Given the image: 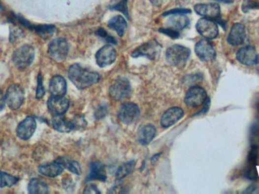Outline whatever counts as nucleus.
<instances>
[{
	"label": "nucleus",
	"mask_w": 259,
	"mask_h": 194,
	"mask_svg": "<svg viewBox=\"0 0 259 194\" xmlns=\"http://www.w3.org/2000/svg\"><path fill=\"white\" fill-rule=\"evenodd\" d=\"M97 34L98 36L104 38L107 42H110V43H113V44H116V40H115V38H114L113 37L111 36V35H108L106 31H105V30L102 29V28H99V29L97 31Z\"/></svg>",
	"instance_id": "473e14b6"
},
{
	"label": "nucleus",
	"mask_w": 259,
	"mask_h": 194,
	"mask_svg": "<svg viewBox=\"0 0 259 194\" xmlns=\"http://www.w3.org/2000/svg\"><path fill=\"white\" fill-rule=\"evenodd\" d=\"M198 33L206 39H213L218 36V25L210 18H203L198 20L195 25Z\"/></svg>",
	"instance_id": "423d86ee"
},
{
	"label": "nucleus",
	"mask_w": 259,
	"mask_h": 194,
	"mask_svg": "<svg viewBox=\"0 0 259 194\" xmlns=\"http://www.w3.org/2000/svg\"><path fill=\"white\" fill-rule=\"evenodd\" d=\"M246 39V30L243 24L236 23L232 26L228 35L227 42L232 46L243 44Z\"/></svg>",
	"instance_id": "f3484780"
},
{
	"label": "nucleus",
	"mask_w": 259,
	"mask_h": 194,
	"mask_svg": "<svg viewBox=\"0 0 259 194\" xmlns=\"http://www.w3.org/2000/svg\"><path fill=\"white\" fill-rule=\"evenodd\" d=\"M134 166L135 162L133 161H128L126 163L123 164L117 171L116 175H115L117 179H122L130 174H131L133 172Z\"/></svg>",
	"instance_id": "c85d7f7f"
},
{
	"label": "nucleus",
	"mask_w": 259,
	"mask_h": 194,
	"mask_svg": "<svg viewBox=\"0 0 259 194\" xmlns=\"http://www.w3.org/2000/svg\"><path fill=\"white\" fill-rule=\"evenodd\" d=\"M68 50L67 40L63 38H56L49 43L48 55L56 62H63L67 58Z\"/></svg>",
	"instance_id": "7ed1b4c3"
},
{
	"label": "nucleus",
	"mask_w": 259,
	"mask_h": 194,
	"mask_svg": "<svg viewBox=\"0 0 259 194\" xmlns=\"http://www.w3.org/2000/svg\"><path fill=\"white\" fill-rule=\"evenodd\" d=\"M34 56L35 51L33 46L25 44L20 46L14 52L12 61L18 69H25L32 65Z\"/></svg>",
	"instance_id": "f03ea898"
},
{
	"label": "nucleus",
	"mask_w": 259,
	"mask_h": 194,
	"mask_svg": "<svg viewBox=\"0 0 259 194\" xmlns=\"http://www.w3.org/2000/svg\"><path fill=\"white\" fill-rule=\"evenodd\" d=\"M67 91V83L64 78L56 75L49 83V92L53 96H64Z\"/></svg>",
	"instance_id": "6ab92c4d"
},
{
	"label": "nucleus",
	"mask_w": 259,
	"mask_h": 194,
	"mask_svg": "<svg viewBox=\"0 0 259 194\" xmlns=\"http://www.w3.org/2000/svg\"><path fill=\"white\" fill-rule=\"evenodd\" d=\"M53 127L59 132H71L74 128L72 121L66 119L63 116H54L52 119Z\"/></svg>",
	"instance_id": "5701e85b"
},
{
	"label": "nucleus",
	"mask_w": 259,
	"mask_h": 194,
	"mask_svg": "<svg viewBox=\"0 0 259 194\" xmlns=\"http://www.w3.org/2000/svg\"><path fill=\"white\" fill-rule=\"evenodd\" d=\"M159 31L162 32V33L164 34V35H167L170 38H173V39H177V38H179L178 31L170 29V28H164V29L161 28V29H159Z\"/></svg>",
	"instance_id": "c9c22d12"
},
{
	"label": "nucleus",
	"mask_w": 259,
	"mask_h": 194,
	"mask_svg": "<svg viewBox=\"0 0 259 194\" xmlns=\"http://www.w3.org/2000/svg\"><path fill=\"white\" fill-rule=\"evenodd\" d=\"M18 178L10 175L5 172H0V188L5 187H12L15 185L18 181Z\"/></svg>",
	"instance_id": "c756f323"
},
{
	"label": "nucleus",
	"mask_w": 259,
	"mask_h": 194,
	"mask_svg": "<svg viewBox=\"0 0 259 194\" xmlns=\"http://www.w3.org/2000/svg\"><path fill=\"white\" fill-rule=\"evenodd\" d=\"M5 99V103L10 110H18L25 100V90L19 85H10L7 89Z\"/></svg>",
	"instance_id": "39448f33"
},
{
	"label": "nucleus",
	"mask_w": 259,
	"mask_h": 194,
	"mask_svg": "<svg viewBox=\"0 0 259 194\" xmlns=\"http://www.w3.org/2000/svg\"><path fill=\"white\" fill-rule=\"evenodd\" d=\"M63 169L64 168L55 161L52 163L40 165L38 168V171L39 174L49 177V178H56L63 173Z\"/></svg>",
	"instance_id": "4be33fe9"
},
{
	"label": "nucleus",
	"mask_w": 259,
	"mask_h": 194,
	"mask_svg": "<svg viewBox=\"0 0 259 194\" xmlns=\"http://www.w3.org/2000/svg\"><path fill=\"white\" fill-rule=\"evenodd\" d=\"M161 46L159 45V42H156V40L149 41L136 48L132 52L131 56L132 57L135 58L145 56L151 60H154L159 56L161 52Z\"/></svg>",
	"instance_id": "1a4fd4ad"
},
{
	"label": "nucleus",
	"mask_w": 259,
	"mask_h": 194,
	"mask_svg": "<svg viewBox=\"0 0 259 194\" xmlns=\"http://www.w3.org/2000/svg\"><path fill=\"white\" fill-rule=\"evenodd\" d=\"M31 29L34 31L35 32L40 35L41 38H49L51 36L55 31L54 25H32Z\"/></svg>",
	"instance_id": "cd10ccee"
},
{
	"label": "nucleus",
	"mask_w": 259,
	"mask_h": 194,
	"mask_svg": "<svg viewBox=\"0 0 259 194\" xmlns=\"http://www.w3.org/2000/svg\"><path fill=\"white\" fill-rule=\"evenodd\" d=\"M84 193H87V194H98L99 191H98L96 185H89L88 186L85 188Z\"/></svg>",
	"instance_id": "4c0bfd02"
},
{
	"label": "nucleus",
	"mask_w": 259,
	"mask_h": 194,
	"mask_svg": "<svg viewBox=\"0 0 259 194\" xmlns=\"http://www.w3.org/2000/svg\"><path fill=\"white\" fill-rule=\"evenodd\" d=\"M111 9L116 10L128 17V0H121V2L111 7Z\"/></svg>",
	"instance_id": "2f4dec72"
},
{
	"label": "nucleus",
	"mask_w": 259,
	"mask_h": 194,
	"mask_svg": "<svg viewBox=\"0 0 259 194\" xmlns=\"http://www.w3.org/2000/svg\"><path fill=\"white\" fill-rule=\"evenodd\" d=\"M69 106L68 100L63 96H52L47 101L48 110L53 116H63Z\"/></svg>",
	"instance_id": "ddd939ff"
},
{
	"label": "nucleus",
	"mask_w": 259,
	"mask_h": 194,
	"mask_svg": "<svg viewBox=\"0 0 259 194\" xmlns=\"http://www.w3.org/2000/svg\"><path fill=\"white\" fill-rule=\"evenodd\" d=\"M91 180H100L102 181H105L106 180V171H105V167L100 162H94L91 165L88 181H91Z\"/></svg>",
	"instance_id": "393cba45"
},
{
	"label": "nucleus",
	"mask_w": 259,
	"mask_h": 194,
	"mask_svg": "<svg viewBox=\"0 0 259 194\" xmlns=\"http://www.w3.org/2000/svg\"><path fill=\"white\" fill-rule=\"evenodd\" d=\"M0 8H2V5L1 3H0Z\"/></svg>",
	"instance_id": "a19ab883"
},
{
	"label": "nucleus",
	"mask_w": 259,
	"mask_h": 194,
	"mask_svg": "<svg viewBox=\"0 0 259 194\" xmlns=\"http://www.w3.org/2000/svg\"><path fill=\"white\" fill-rule=\"evenodd\" d=\"M68 78L75 85V87L80 90L91 87L100 80L99 75L84 69L78 64H74L70 67L68 70Z\"/></svg>",
	"instance_id": "f257e3e1"
},
{
	"label": "nucleus",
	"mask_w": 259,
	"mask_h": 194,
	"mask_svg": "<svg viewBox=\"0 0 259 194\" xmlns=\"http://www.w3.org/2000/svg\"><path fill=\"white\" fill-rule=\"evenodd\" d=\"M236 59L246 66H253L259 62V55L253 46H246L240 48L236 52Z\"/></svg>",
	"instance_id": "4468645a"
},
{
	"label": "nucleus",
	"mask_w": 259,
	"mask_h": 194,
	"mask_svg": "<svg viewBox=\"0 0 259 194\" xmlns=\"http://www.w3.org/2000/svg\"><path fill=\"white\" fill-rule=\"evenodd\" d=\"M195 52L198 59L203 62H211L215 59L216 52L208 39H201L195 44Z\"/></svg>",
	"instance_id": "f8f14e48"
},
{
	"label": "nucleus",
	"mask_w": 259,
	"mask_h": 194,
	"mask_svg": "<svg viewBox=\"0 0 259 194\" xmlns=\"http://www.w3.org/2000/svg\"><path fill=\"white\" fill-rule=\"evenodd\" d=\"M56 162L60 164L63 168H67L68 171H71L75 175H81V168L80 164L77 161L68 159V158L59 157L56 160Z\"/></svg>",
	"instance_id": "bb28decb"
},
{
	"label": "nucleus",
	"mask_w": 259,
	"mask_h": 194,
	"mask_svg": "<svg viewBox=\"0 0 259 194\" xmlns=\"http://www.w3.org/2000/svg\"><path fill=\"white\" fill-rule=\"evenodd\" d=\"M191 50L187 47L181 45H174L166 51L165 57L167 62L171 66H181L191 56Z\"/></svg>",
	"instance_id": "20e7f679"
},
{
	"label": "nucleus",
	"mask_w": 259,
	"mask_h": 194,
	"mask_svg": "<svg viewBox=\"0 0 259 194\" xmlns=\"http://www.w3.org/2000/svg\"><path fill=\"white\" fill-rule=\"evenodd\" d=\"M259 8V4L256 3V2L250 1V0H245L243 5H242V10L245 13H247L250 9H253V8Z\"/></svg>",
	"instance_id": "72a5a7b5"
},
{
	"label": "nucleus",
	"mask_w": 259,
	"mask_h": 194,
	"mask_svg": "<svg viewBox=\"0 0 259 194\" xmlns=\"http://www.w3.org/2000/svg\"><path fill=\"white\" fill-rule=\"evenodd\" d=\"M149 2H151L155 6H161L163 3V0H149Z\"/></svg>",
	"instance_id": "ea45409f"
},
{
	"label": "nucleus",
	"mask_w": 259,
	"mask_h": 194,
	"mask_svg": "<svg viewBox=\"0 0 259 194\" xmlns=\"http://www.w3.org/2000/svg\"><path fill=\"white\" fill-rule=\"evenodd\" d=\"M156 129L152 124H144L138 129L137 140L143 145H147L156 137Z\"/></svg>",
	"instance_id": "aec40b11"
},
{
	"label": "nucleus",
	"mask_w": 259,
	"mask_h": 194,
	"mask_svg": "<svg viewBox=\"0 0 259 194\" xmlns=\"http://www.w3.org/2000/svg\"><path fill=\"white\" fill-rule=\"evenodd\" d=\"M116 58V50L110 44H107L102 46L96 54V60H97V65L101 68L110 66L115 62Z\"/></svg>",
	"instance_id": "9b49d317"
},
{
	"label": "nucleus",
	"mask_w": 259,
	"mask_h": 194,
	"mask_svg": "<svg viewBox=\"0 0 259 194\" xmlns=\"http://www.w3.org/2000/svg\"><path fill=\"white\" fill-rule=\"evenodd\" d=\"M131 93V86L126 78H118L112 83L109 89V94L114 100H122L128 98Z\"/></svg>",
	"instance_id": "0eeeda50"
},
{
	"label": "nucleus",
	"mask_w": 259,
	"mask_h": 194,
	"mask_svg": "<svg viewBox=\"0 0 259 194\" xmlns=\"http://www.w3.org/2000/svg\"></svg>",
	"instance_id": "37998d69"
},
{
	"label": "nucleus",
	"mask_w": 259,
	"mask_h": 194,
	"mask_svg": "<svg viewBox=\"0 0 259 194\" xmlns=\"http://www.w3.org/2000/svg\"><path fill=\"white\" fill-rule=\"evenodd\" d=\"M191 13V10L188 8H174V9L169 10L167 12L163 14L164 16H168V15H175V14H187Z\"/></svg>",
	"instance_id": "f704fd0d"
},
{
	"label": "nucleus",
	"mask_w": 259,
	"mask_h": 194,
	"mask_svg": "<svg viewBox=\"0 0 259 194\" xmlns=\"http://www.w3.org/2000/svg\"><path fill=\"white\" fill-rule=\"evenodd\" d=\"M5 99L3 93L0 90V111H2L3 110V108L5 107Z\"/></svg>",
	"instance_id": "58836bf2"
},
{
	"label": "nucleus",
	"mask_w": 259,
	"mask_h": 194,
	"mask_svg": "<svg viewBox=\"0 0 259 194\" xmlns=\"http://www.w3.org/2000/svg\"><path fill=\"white\" fill-rule=\"evenodd\" d=\"M23 35V32H22V30L20 28L15 27V28H12L11 30V34H10V40L13 42L15 39H18L20 37L22 36Z\"/></svg>",
	"instance_id": "e433bc0d"
},
{
	"label": "nucleus",
	"mask_w": 259,
	"mask_h": 194,
	"mask_svg": "<svg viewBox=\"0 0 259 194\" xmlns=\"http://www.w3.org/2000/svg\"><path fill=\"white\" fill-rule=\"evenodd\" d=\"M190 24V20L184 14H175L171 16L166 21L167 28L174 30V31H181L187 28Z\"/></svg>",
	"instance_id": "412c9836"
},
{
	"label": "nucleus",
	"mask_w": 259,
	"mask_h": 194,
	"mask_svg": "<svg viewBox=\"0 0 259 194\" xmlns=\"http://www.w3.org/2000/svg\"><path fill=\"white\" fill-rule=\"evenodd\" d=\"M208 100L207 93L202 87L195 86L191 87L186 93L184 102L190 108H197L203 105Z\"/></svg>",
	"instance_id": "6e6552de"
},
{
	"label": "nucleus",
	"mask_w": 259,
	"mask_h": 194,
	"mask_svg": "<svg viewBox=\"0 0 259 194\" xmlns=\"http://www.w3.org/2000/svg\"><path fill=\"white\" fill-rule=\"evenodd\" d=\"M108 27L118 34V36L123 37L128 28L126 20L122 15H115L108 22Z\"/></svg>",
	"instance_id": "b1692460"
},
{
	"label": "nucleus",
	"mask_w": 259,
	"mask_h": 194,
	"mask_svg": "<svg viewBox=\"0 0 259 194\" xmlns=\"http://www.w3.org/2000/svg\"><path fill=\"white\" fill-rule=\"evenodd\" d=\"M139 112L137 105L133 103H125L121 106L118 112V117L122 123L131 124L139 118Z\"/></svg>",
	"instance_id": "9d476101"
},
{
	"label": "nucleus",
	"mask_w": 259,
	"mask_h": 194,
	"mask_svg": "<svg viewBox=\"0 0 259 194\" xmlns=\"http://www.w3.org/2000/svg\"><path fill=\"white\" fill-rule=\"evenodd\" d=\"M45 95V89L43 87V77H42L41 74H39L37 77V87H36V98L39 100V99L43 98Z\"/></svg>",
	"instance_id": "7c9ffc66"
},
{
	"label": "nucleus",
	"mask_w": 259,
	"mask_h": 194,
	"mask_svg": "<svg viewBox=\"0 0 259 194\" xmlns=\"http://www.w3.org/2000/svg\"><path fill=\"white\" fill-rule=\"evenodd\" d=\"M184 116L182 109L178 107H173L167 110L162 116L161 124L162 127H169L174 125Z\"/></svg>",
	"instance_id": "a211bd4d"
},
{
	"label": "nucleus",
	"mask_w": 259,
	"mask_h": 194,
	"mask_svg": "<svg viewBox=\"0 0 259 194\" xmlns=\"http://www.w3.org/2000/svg\"><path fill=\"white\" fill-rule=\"evenodd\" d=\"M218 1H223V0H218Z\"/></svg>",
	"instance_id": "79ce46f5"
},
{
	"label": "nucleus",
	"mask_w": 259,
	"mask_h": 194,
	"mask_svg": "<svg viewBox=\"0 0 259 194\" xmlns=\"http://www.w3.org/2000/svg\"><path fill=\"white\" fill-rule=\"evenodd\" d=\"M194 10L198 15L210 19H218L220 17L221 8L218 3H198Z\"/></svg>",
	"instance_id": "dca6fc26"
},
{
	"label": "nucleus",
	"mask_w": 259,
	"mask_h": 194,
	"mask_svg": "<svg viewBox=\"0 0 259 194\" xmlns=\"http://www.w3.org/2000/svg\"><path fill=\"white\" fill-rule=\"evenodd\" d=\"M36 128V120L33 117L28 116L21 121L16 129L17 136L20 139L27 141L33 136Z\"/></svg>",
	"instance_id": "2eb2a0df"
},
{
	"label": "nucleus",
	"mask_w": 259,
	"mask_h": 194,
	"mask_svg": "<svg viewBox=\"0 0 259 194\" xmlns=\"http://www.w3.org/2000/svg\"><path fill=\"white\" fill-rule=\"evenodd\" d=\"M48 191L49 189H48L47 185L41 180L33 178L30 181L29 185H28V192L30 194H46Z\"/></svg>",
	"instance_id": "a878e982"
}]
</instances>
